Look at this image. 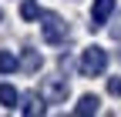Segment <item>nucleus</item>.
<instances>
[{"label": "nucleus", "mask_w": 121, "mask_h": 117, "mask_svg": "<svg viewBox=\"0 0 121 117\" xmlns=\"http://www.w3.org/2000/svg\"><path fill=\"white\" fill-rule=\"evenodd\" d=\"M104 67H108V50H101V47H84L81 50L78 70H81L84 77H101Z\"/></svg>", "instance_id": "nucleus-1"}, {"label": "nucleus", "mask_w": 121, "mask_h": 117, "mask_svg": "<svg viewBox=\"0 0 121 117\" xmlns=\"http://www.w3.org/2000/svg\"><path fill=\"white\" fill-rule=\"evenodd\" d=\"M40 34L47 43H64L67 40V20L60 13H40Z\"/></svg>", "instance_id": "nucleus-2"}, {"label": "nucleus", "mask_w": 121, "mask_h": 117, "mask_svg": "<svg viewBox=\"0 0 121 117\" xmlns=\"http://www.w3.org/2000/svg\"><path fill=\"white\" fill-rule=\"evenodd\" d=\"M71 94V84L64 77H44L40 80V97L47 100V104H64Z\"/></svg>", "instance_id": "nucleus-3"}, {"label": "nucleus", "mask_w": 121, "mask_h": 117, "mask_svg": "<svg viewBox=\"0 0 121 117\" xmlns=\"http://www.w3.org/2000/svg\"><path fill=\"white\" fill-rule=\"evenodd\" d=\"M44 110H47V100H44L40 94H24V97H20V114L37 117V114H44Z\"/></svg>", "instance_id": "nucleus-4"}, {"label": "nucleus", "mask_w": 121, "mask_h": 117, "mask_svg": "<svg viewBox=\"0 0 121 117\" xmlns=\"http://www.w3.org/2000/svg\"><path fill=\"white\" fill-rule=\"evenodd\" d=\"M111 13H114V0H94V7H91V27H101V23H108L111 20Z\"/></svg>", "instance_id": "nucleus-5"}, {"label": "nucleus", "mask_w": 121, "mask_h": 117, "mask_svg": "<svg viewBox=\"0 0 121 117\" xmlns=\"http://www.w3.org/2000/svg\"><path fill=\"white\" fill-rule=\"evenodd\" d=\"M98 110H101V100L94 94H84L78 104H74V114H78V117H91V114H98Z\"/></svg>", "instance_id": "nucleus-6"}, {"label": "nucleus", "mask_w": 121, "mask_h": 117, "mask_svg": "<svg viewBox=\"0 0 121 117\" xmlns=\"http://www.w3.org/2000/svg\"><path fill=\"white\" fill-rule=\"evenodd\" d=\"M0 104H4L7 110H17L20 107V90L13 84H0Z\"/></svg>", "instance_id": "nucleus-7"}, {"label": "nucleus", "mask_w": 121, "mask_h": 117, "mask_svg": "<svg viewBox=\"0 0 121 117\" xmlns=\"http://www.w3.org/2000/svg\"><path fill=\"white\" fill-rule=\"evenodd\" d=\"M20 70H27V74L40 70V54H37L34 47H24V54H20Z\"/></svg>", "instance_id": "nucleus-8"}, {"label": "nucleus", "mask_w": 121, "mask_h": 117, "mask_svg": "<svg viewBox=\"0 0 121 117\" xmlns=\"http://www.w3.org/2000/svg\"><path fill=\"white\" fill-rule=\"evenodd\" d=\"M20 70V57H13L10 50H0V74H13Z\"/></svg>", "instance_id": "nucleus-9"}, {"label": "nucleus", "mask_w": 121, "mask_h": 117, "mask_svg": "<svg viewBox=\"0 0 121 117\" xmlns=\"http://www.w3.org/2000/svg\"><path fill=\"white\" fill-rule=\"evenodd\" d=\"M40 13H44V10L34 4V0H24V4H20V17H24V20H40Z\"/></svg>", "instance_id": "nucleus-10"}, {"label": "nucleus", "mask_w": 121, "mask_h": 117, "mask_svg": "<svg viewBox=\"0 0 121 117\" xmlns=\"http://www.w3.org/2000/svg\"><path fill=\"white\" fill-rule=\"evenodd\" d=\"M108 34H111L114 40H121V13H118V17H114V23L108 27Z\"/></svg>", "instance_id": "nucleus-11"}, {"label": "nucleus", "mask_w": 121, "mask_h": 117, "mask_svg": "<svg viewBox=\"0 0 121 117\" xmlns=\"http://www.w3.org/2000/svg\"><path fill=\"white\" fill-rule=\"evenodd\" d=\"M108 90H111L114 97H121V77H111V80H108Z\"/></svg>", "instance_id": "nucleus-12"}]
</instances>
